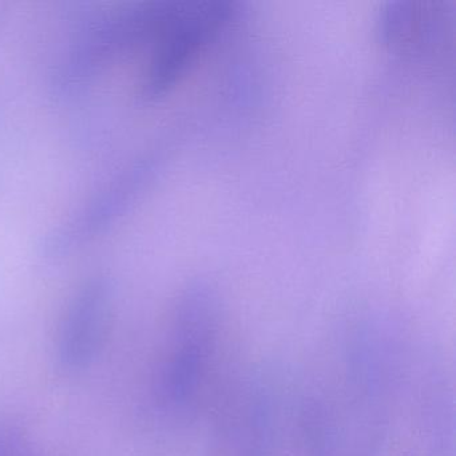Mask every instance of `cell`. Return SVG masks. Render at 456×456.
<instances>
[{"mask_svg": "<svg viewBox=\"0 0 456 456\" xmlns=\"http://www.w3.org/2000/svg\"><path fill=\"white\" fill-rule=\"evenodd\" d=\"M178 4L141 0L90 15L52 66L47 79L50 94L68 100L85 92L109 66L143 42L154 41Z\"/></svg>", "mask_w": 456, "mask_h": 456, "instance_id": "cell-1", "label": "cell"}, {"mask_svg": "<svg viewBox=\"0 0 456 456\" xmlns=\"http://www.w3.org/2000/svg\"><path fill=\"white\" fill-rule=\"evenodd\" d=\"M157 167L159 157L148 153L122 165L42 237L38 245L41 258L60 260L108 231L134 205Z\"/></svg>", "mask_w": 456, "mask_h": 456, "instance_id": "cell-2", "label": "cell"}, {"mask_svg": "<svg viewBox=\"0 0 456 456\" xmlns=\"http://www.w3.org/2000/svg\"><path fill=\"white\" fill-rule=\"evenodd\" d=\"M229 4H180L154 38L153 53L137 84V98L151 102L169 92L202 45L231 15Z\"/></svg>", "mask_w": 456, "mask_h": 456, "instance_id": "cell-3", "label": "cell"}, {"mask_svg": "<svg viewBox=\"0 0 456 456\" xmlns=\"http://www.w3.org/2000/svg\"><path fill=\"white\" fill-rule=\"evenodd\" d=\"M113 284L95 273L79 284L66 305L58 338V357L68 370L86 368L105 344L113 311Z\"/></svg>", "mask_w": 456, "mask_h": 456, "instance_id": "cell-4", "label": "cell"}]
</instances>
